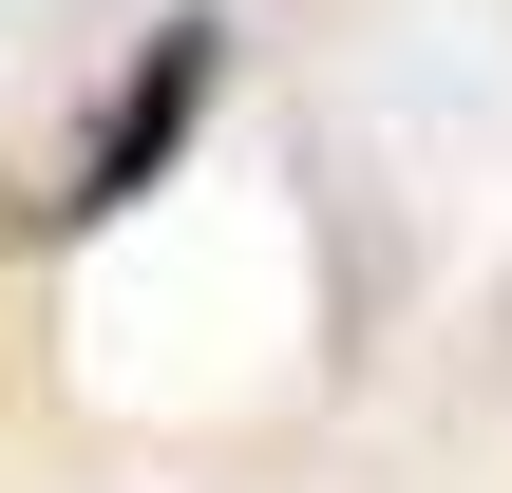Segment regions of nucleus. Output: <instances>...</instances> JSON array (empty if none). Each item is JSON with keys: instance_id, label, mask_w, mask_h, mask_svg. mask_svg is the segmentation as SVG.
<instances>
[{"instance_id": "obj_1", "label": "nucleus", "mask_w": 512, "mask_h": 493, "mask_svg": "<svg viewBox=\"0 0 512 493\" xmlns=\"http://www.w3.org/2000/svg\"><path fill=\"white\" fill-rule=\"evenodd\" d=\"M209 76H228V38H209V19H171V38L133 57V95L95 114V152H76V190H57V209H76V228H95V209H133V190L171 171V133L209 114Z\"/></svg>"}]
</instances>
